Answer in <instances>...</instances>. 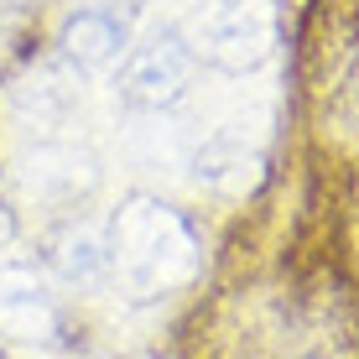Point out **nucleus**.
<instances>
[{"instance_id":"obj_7","label":"nucleus","mask_w":359,"mask_h":359,"mask_svg":"<svg viewBox=\"0 0 359 359\" xmlns=\"http://www.w3.org/2000/svg\"><path fill=\"white\" fill-rule=\"evenodd\" d=\"M27 188L36 198H79L83 188L94 182V162H89V151H83L79 141H68V130L63 135H36V146L27 151Z\"/></svg>"},{"instance_id":"obj_9","label":"nucleus","mask_w":359,"mask_h":359,"mask_svg":"<svg viewBox=\"0 0 359 359\" xmlns=\"http://www.w3.org/2000/svg\"><path fill=\"white\" fill-rule=\"evenodd\" d=\"M53 271H57V281H63V287H79V292L104 287V281L115 276V245H109L104 229L79 224V229H68L63 240H57Z\"/></svg>"},{"instance_id":"obj_3","label":"nucleus","mask_w":359,"mask_h":359,"mask_svg":"<svg viewBox=\"0 0 359 359\" xmlns=\"http://www.w3.org/2000/svg\"><path fill=\"white\" fill-rule=\"evenodd\" d=\"M266 156H271V130L261 115H224L219 126H208L203 135L193 141V182L214 193H250L266 172Z\"/></svg>"},{"instance_id":"obj_2","label":"nucleus","mask_w":359,"mask_h":359,"mask_svg":"<svg viewBox=\"0 0 359 359\" xmlns=\"http://www.w3.org/2000/svg\"><path fill=\"white\" fill-rule=\"evenodd\" d=\"M188 47L219 73H255L276 53V11L271 0H203Z\"/></svg>"},{"instance_id":"obj_1","label":"nucleus","mask_w":359,"mask_h":359,"mask_svg":"<svg viewBox=\"0 0 359 359\" xmlns=\"http://www.w3.org/2000/svg\"><path fill=\"white\" fill-rule=\"evenodd\" d=\"M109 245H115V276L126 281L135 297L177 292L198 271L193 229L182 224L167 203H156V198H130V203L120 208L115 229H109Z\"/></svg>"},{"instance_id":"obj_10","label":"nucleus","mask_w":359,"mask_h":359,"mask_svg":"<svg viewBox=\"0 0 359 359\" xmlns=\"http://www.w3.org/2000/svg\"><path fill=\"white\" fill-rule=\"evenodd\" d=\"M11 234H16V219H11V208L0 203V250H6V245H11Z\"/></svg>"},{"instance_id":"obj_4","label":"nucleus","mask_w":359,"mask_h":359,"mask_svg":"<svg viewBox=\"0 0 359 359\" xmlns=\"http://www.w3.org/2000/svg\"><path fill=\"white\" fill-rule=\"evenodd\" d=\"M188 79H193V47L182 42L172 27L162 32H135V42L126 47L120 57V73H115V94L126 99L130 109H167L188 94Z\"/></svg>"},{"instance_id":"obj_5","label":"nucleus","mask_w":359,"mask_h":359,"mask_svg":"<svg viewBox=\"0 0 359 359\" xmlns=\"http://www.w3.org/2000/svg\"><path fill=\"white\" fill-rule=\"evenodd\" d=\"M63 57L79 73L115 68L135 42V0H89L63 21Z\"/></svg>"},{"instance_id":"obj_6","label":"nucleus","mask_w":359,"mask_h":359,"mask_svg":"<svg viewBox=\"0 0 359 359\" xmlns=\"http://www.w3.org/2000/svg\"><path fill=\"white\" fill-rule=\"evenodd\" d=\"M0 333L21 344L57 339V302L32 266H0Z\"/></svg>"},{"instance_id":"obj_8","label":"nucleus","mask_w":359,"mask_h":359,"mask_svg":"<svg viewBox=\"0 0 359 359\" xmlns=\"http://www.w3.org/2000/svg\"><path fill=\"white\" fill-rule=\"evenodd\" d=\"M16 115L27 120L36 135H63L79 115V83L63 68H36L16 89Z\"/></svg>"}]
</instances>
